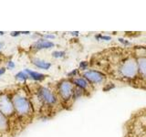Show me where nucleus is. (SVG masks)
Masks as SVG:
<instances>
[{"label":"nucleus","instance_id":"obj_3","mask_svg":"<svg viewBox=\"0 0 146 137\" xmlns=\"http://www.w3.org/2000/svg\"><path fill=\"white\" fill-rule=\"evenodd\" d=\"M75 86L70 80H62L57 85L58 97L64 102H68L72 100Z\"/></svg>","mask_w":146,"mask_h":137},{"label":"nucleus","instance_id":"obj_21","mask_svg":"<svg viewBox=\"0 0 146 137\" xmlns=\"http://www.w3.org/2000/svg\"><path fill=\"white\" fill-rule=\"evenodd\" d=\"M118 40L120 41L121 43H122L123 45H125V46H129V45H131V43H130V41L129 40H126V39H118Z\"/></svg>","mask_w":146,"mask_h":137},{"label":"nucleus","instance_id":"obj_16","mask_svg":"<svg viewBox=\"0 0 146 137\" xmlns=\"http://www.w3.org/2000/svg\"><path fill=\"white\" fill-rule=\"evenodd\" d=\"M79 72H80V70H78V68H75V70H72L70 72L68 73V77L70 78V79H74V78L78 77L79 75Z\"/></svg>","mask_w":146,"mask_h":137},{"label":"nucleus","instance_id":"obj_11","mask_svg":"<svg viewBox=\"0 0 146 137\" xmlns=\"http://www.w3.org/2000/svg\"><path fill=\"white\" fill-rule=\"evenodd\" d=\"M25 72L29 75V77L30 78V79H32L35 81H42L46 79V77H47L45 74H43V73L30 70H29V68H26Z\"/></svg>","mask_w":146,"mask_h":137},{"label":"nucleus","instance_id":"obj_23","mask_svg":"<svg viewBox=\"0 0 146 137\" xmlns=\"http://www.w3.org/2000/svg\"><path fill=\"white\" fill-rule=\"evenodd\" d=\"M6 72V68H0V76L3 75Z\"/></svg>","mask_w":146,"mask_h":137},{"label":"nucleus","instance_id":"obj_20","mask_svg":"<svg viewBox=\"0 0 146 137\" xmlns=\"http://www.w3.org/2000/svg\"><path fill=\"white\" fill-rule=\"evenodd\" d=\"M16 65H15V63H14V61H9L7 62V68H9V70H13V68H15Z\"/></svg>","mask_w":146,"mask_h":137},{"label":"nucleus","instance_id":"obj_2","mask_svg":"<svg viewBox=\"0 0 146 137\" xmlns=\"http://www.w3.org/2000/svg\"><path fill=\"white\" fill-rule=\"evenodd\" d=\"M12 102L14 105L15 112L20 117L29 116L32 112V104L29 99L25 95L16 93L12 97Z\"/></svg>","mask_w":146,"mask_h":137},{"label":"nucleus","instance_id":"obj_25","mask_svg":"<svg viewBox=\"0 0 146 137\" xmlns=\"http://www.w3.org/2000/svg\"><path fill=\"white\" fill-rule=\"evenodd\" d=\"M3 46H4V43H1V42H0V49H1V48L3 47Z\"/></svg>","mask_w":146,"mask_h":137},{"label":"nucleus","instance_id":"obj_18","mask_svg":"<svg viewBox=\"0 0 146 137\" xmlns=\"http://www.w3.org/2000/svg\"><path fill=\"white\" fill-rule=\"evenodd\" d=\"M96 39L100 40H104V41H110L111 40V37L109 35H97Z\"/></svg>","mask_w":146,"mask_h":137},{"label":"nucleus","instance_id":"obj_17","mask_svg":"<svg viewBox=\"0 0 146 137\" xmlns=\"http://www.w3.org/2000/svg\"><path fill=\"white\" fill-rule=\"evenodd\" d=\"M88 68H89V62L88 61H81L80 63L79 68L80 70L86 71V70H88Z\"/></svg>","mask_w":146,"mask_h":137},{"label":"nucleus","instance_id":"obj_22","mask_svg":"<svg viewBox=\"0 0 146 137\" xmlns=\"http://www.w3.org/2000/svg\"><path fill=\"white\" fill-rule=\"evenodd\" d=\"M21 33H22V32H20V31H17V32H16V31H14V32H12V33H11L10 35H11L12 37H17V36H19Z\"/></svg>","mask_w":146,"mask_h":137},{"label":"nucleus","instance_id":"obj_5","mask_svg":"<svg viewBox=\"0 0 146 137\" xmlns=\"http://www.w3.org/2000/svg\"><path fill=\"white\" fill-rule=\"evenodd\" d=\"M38 97L47 106H55L58 103V97L57 94L48 87H39L38 90Z\"/></svg>","mask_w":146,"mask_h":137},{"label":"nucleus","instance_id":"obj_7","mask_svg":"<svg viewBox=\"0 0 146 137\" xmlns=\"http://www.w3.org/2000/svg\"><path fill=\"white\" fill-rule=\"evenodd\" d=\"M55 46V44L50 40H47L44 39H39L32 44L31 49L38 51V50H41V49H51Z\"/></svg>","mask_w":146,"mask_h":137},{"label":"nucleus","instance_id":"obj_1","mask_svg":"<svg viewBox=\"0 0 146 137\" xmlns=\"http://www.w3.org/2000/svg\"><path fill=\"white\" fill-rule=\"evenodd\" d=\"M118 73L123 79L133 80L138 77V66L137 61L133 57H128L120 62L117 68Z\"/></svg>","mask_w":146,"mask_h":137},{"label":"nucleus","instance_id":"obj_10","mask_svg":"<svg viewBox=\"0 0 146 137\" xmlns=\"http://www.w3.org/2000/svg\"><path fill=\"white\" fill-rule=\"evenodd\" d=\"M31 62L33 65H35L36 68H41V70H49L50 67H51V63L48 61H43V59H40L38 58H32L31 59Z\"/></svg>","mask_w":146,"mask_h":137},{"label":"nucleus","instance_id":"obj_19","mask_svg":"<svg viewBox=\"0 0 146 137\" xmlns=\"http://www.w3.org/2000/svg\"><path fill=\"white\" fill-rule=\"evenodd\" d=\"M42 37H43L44 39H47V40H48V39H53L56 38V36L53 35V34H45V35H42Z\"/></svg>","mask_w":146,"mask_h":137},{"label":"nucleus","instance_id":"obj_24","mask_svg":"<svg viewBox=\"0 0 146 137\" xmlns=\"http://www.w3.org/2000/svg\"><path fill=\"white\" fill-rule=\"evenodd\" d=\"M79 33H80V32H78V31H75V32H71V35L72 36H75V37H78V36H79Z\"/></svg>","mask_w":146,"mask_h":137},{"label":"nucleus","instance_id":"obj_15","mask_svg":"<svg viewBox=\"0 0 146 137\" xmlns=\"http://www.w3.org/2000/svg\"><path fill=\"white\" fill-rule=\"evenodd\" d=\"M66 52L62 51V50H55L52 52V57L55 59H62L65 57Z\"/></svg>","mask_w":146,"mask_h":137},{"label":"nucleus","instance_id":"obj_12","mask_svg":"<svg viewBox=\"0 0 146 137\" xmlns=\"http://www.w3.org/2000/svg\"><path fill=\"white\" fill-rule=\"evenodd\" d=\"M8 128V120L7 118L0 112V131H5Z\"/></svg>","mask_w":146,"mask_h":137},{"label":"nucleus","instance_id":"obj_14","mask_svg":"<svg viewBox=\"0 0 146 137\" xmlns=\"http://www.w3.org/2000/svg\"><path fill=\"white\" fill-rule=\"evenodd\" d=\"M85 94V91L82 90L79 88H77L75 87L74 88V92H73V97H72V100H77V99H80V97H82Z\"/></svg>","mask_w":146,"mask_h":137},{"label":"nucleus","instance_id":"obj_13","mask_svg":"<svg viewBox=\"0 0 146 137\" xmlns=\"http://www.w3.org/2000/svg\"><path fill=\"white\" fill-rule=\"evenodd\" d=\"M15 78H16V80H19V81H24V82H25L27 79H29V75H27V73L25 72V70L17 72V74H16V76H15Z\"/></svg>","mask_w":146,"mask_h":137},{"label":"nucleus","instance_id":"obj_6","mask_svg":"<svg viewBox=\"0 0 146 137\" xmlns=\"http://www.w3.org/2000/svg\"><path fill=\"white\" fill-rule=\"evenodd\" d=\"M0 112L5 116H12L15 113L12 99L7 94H0Z\"/></svg>","mask_w":146,"mask_h":137},{"label":"nucleus","instance_id":"obj_8","mask_svg":"<svg viewBox=\"0 0 146 137\" xmlns=\"http://www.w3.org/2000/svg\"><path fill=\"white\" fill-rule=\"evenodd\" d=\"M71 80L75 87H77V88H79L82 90H84L85 92L86 91H89L91 87V85L89 83V81L83 77H76L74 79H72Z\"/></svg>","mask_w":146,"mask_h":137},{"label":"nucleus","instance_id":"obj_4","mask_svg":"<svg viewBox=\"0 0 146 137\" xmlns=\"http://www.w3.org/2000/svg\"><path fill=\"white\" fill-rule=\"evenodd\" d=\"M82 77L89 81L91 86L96 85H105L107 80V76L102 71L98 70H88L83 72Z\"/></svg>","mask_w":146,"mask_h":137},{"label":"nucleus","instance_id":"obj_9","mask_svg":"<svg viewBox=\"0 0 146 137\" xmlns=\"http://www.w3.org/2000/svg\"><path fill=\"white\" fill-rule=\"evenodd\" d=\"M138 66V77L146 80V57L141 56L136 59Z\"/></svg>","mask_w":146,"mask_h":137}]
</instances>
